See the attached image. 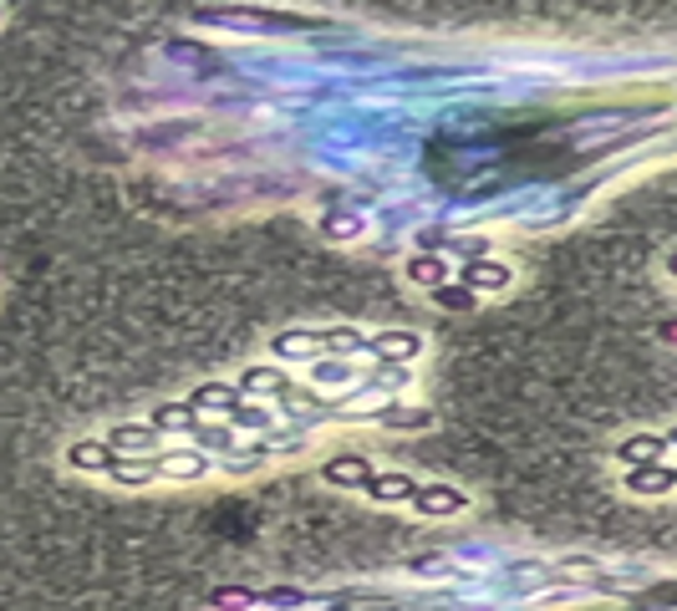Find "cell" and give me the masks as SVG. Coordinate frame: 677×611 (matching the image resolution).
<instances>
[{
  "mask_svg": "<svg viewBox=\"0 0 677 611\" xmlns=\"http://www.w3.org/2000/svg\"><path fill=\"white\" fill-rule=\"evenodd\" d=\"M367 357H372V362L408 367L423 357V336H418V331H378V336H367Z\"/></svg>",
  "mask_w": 677,
  "mask_h": 611,
  "instance_id": "6da1fadb",
  "label": "cell"
},
{
  "mask_svg": "<svg viewBox=\"0 0 677 611\" xmlns=\"http://www.w3.org/2000/svg\"><path fill=\"white\" fill-rule=\"evenodd\" d=\"M459 285H469L474 296H499V291H510L514 285V270L510 265H499V260H463L459 265Z\"/></svg>",
  "mask_w": 677,
  "mask_h": 611,
  "instance_id": "7a4b0ae2",
  "label": "cell"
},
{
  "mask_svg": "<svg viewBox=\"0 0 677 611\" xmlns=\"http://www.w3.org/2000/svg\"><path fill=\"white\" fill-rule=\"evenodd\" d=\"M413 510L429 514V520H448V514L469 510V495H463V489H454V484H418Z\"/></svg>",
  "mask_w": 677,
  "mask_h": 611,
  "instance_id": "3957f363",
  "label": "cell"
},
{
  "mask_svg": "<svg viewBox=\"0 0 677 611\" xmlns=\"http://www.w3.org/2000/svg\"><path fill=\"white\" fill-rule=\"evenodd\" d=\"M158 480H179V484H189V480H204L215 463H209V454H199V448H164L158 454Z\"/></svg>",
  "mask_w": 677,
  "mask_h": 611,
  "instance_id": "277c9868",
  "label": "cell"
},
{
  "mask_svg": "<svg viewBox=\"0 0 677 611\" xmlns=\"http://www.w3.org/2000/svg\"><path fill=\"white\" fill-rule=\"evenodd\" d=\"M372 474H378V469H372L362 454H336V459L321 463V480L336 484V489H367Z\"/></svg>",
  "mask_w": 677,
  "mask_h": 611,
  "instance_id": "5b68a950",
  "label": "cell"
},
{
  "mask_svg": "<svg viewBox=\"0 0 677 611\" xmlns=\"http://www.w3.org/2000/svg\"><path fill=\"white\" fill-rule=\"evenodd\" d=\"M107 448L123 454V459H149L153 448H158V429H149V418H143V423H117V429L107 433Z\"/></svg>",
  "mask_w": 677,
  "mask_h": 611,
  "instance_id": "8992f818",
  "label": "cell"
},
{
  "mask_svg": "<svg viewBox=\"0 0 677 611\" xmlns=\"http://www.w3.org/2000/svg\"><path fill=\"white\" fill-rule=\"evenodd\" d=\"M270 352H276V362H316V357H321V331L291 327L270 342Z\"/></svg>",
  "mask_w": 677,
  "mask_h": 611,
  "instance_id": "52a82bcc",
  "label": "cell"
},
{
  "mask_svg": "<svg viewBox=\"0 0 677 611\" xmlns=\"http://www.w3.org/2000/svg\"><path fill=\"white\" fill-rule=\"evenodd\" d=\"M183 403H189L194 413H225V418H230L234 408L245 403V393H240V387H230V382H204V387H194V393L183 397Z\"/></svg>",
  "mask_w": 677,
  "mask_h": 611,
  "instance_id": "ba28073f",
  "label": "cell"
},
{
  "mask_svg": "<svg viewBox=\"0 0 677 611\" xmlns=\"http://www.w3.org/2000/svg\"><path fill=\"white\" fill-rule=\"evenodd\" d=\"M667 454V433H631L616 444V459L627 463V469H647V463H662Z\"/></svg>",
  "mask_w": 677,
  "mask_h": 611,
  "instance_id": "9c48e42d",
  "label": "cell"
},
{
  "mask_svg": "<svg viewBox=\"0 0 677 611\" xmlns=\"http://www.w3.org/2000/svg\"><path fill=\"white\" fill-rule=\"evenodd\" d=\"M367 499H378V505H413V495H418V480H408L403 469H382V474H372V484L362 489Z\"/></svg>",
  "mask_w": 677,
  "mask_h": 611,
  "instance_id": "30bf717a",
  "label": "cell"
},
{
  "mask_svg": "<svg viewBox=\"0 0 677 611\" xmlns=\"http://www.w3.org/2000/svg\"><path fill=\"white\" fill-rule=\"evenodd\" d=\"M113 448H107V438H77V444L66 448V463L77 469V474H107L113 469Z\"/></svg>",
  "mask_w": 677,
  "mask_h": 611,
  "instance_id": "8fae6325",
  "label": "cell"
},
{
  "mask_svg": "<svg viewBox=\"0 0 677 611\" xmlns=\"http://www.w3.org/2000/svg\"><path fill=\"white\" fill-rule=\"evenodd\" d=\"M403 276L413 285H423V291H438V285H448V260L444 255H433V250H418L413 260L403 265Z\"/></svg>",
  "mask_w": 677,
  "mask_h": 611,
  "instance_id": "7c38bea8",
  "label": "cell"
},
{
  "mask_svg": "<svg viewBox=\"0 0 677 611\" xmlns=\"http://www.w3.org/2000/svg\"><path fill=\"white\" fill-rule=\"evenodd\" d=\"M627 489L631 495H667V489H677V469H667V463H647V469H627Z\"/></svg>",
  "mask_w": 677,
  "mask_h": 611,
  "instance_id": "4fadbf2b",
  "label": "cell"
},
{
  "mask_svg": "<svg viewBox=\"0 0 677 611\" xmlns=\"http://www.w3.org/2000/svg\"><path fill=\"white\" fill-rule=\"evenodd\" d=\"M240 393H250V397H285V393H291V378L276 372V367H245V372H240Z\"/></svg>",
  "mask_w": 677,
  "mask_h": 611,
  "instance_id": "5bb4252c",
  "label": "cell"
},
{
  "mask_svg": "<svg viewBox=\"0 0 677 611\" xmlns=\"http://www.w3.org/2000/svg\"><path fill=\"white\" fill-rule=\"evenodd\" d=\"M204 418L189 408V403H158L149 413V429H158V433H194Z\"/></svg>",
  "mask_w": 677,
  "mask_h": 611,
  "instance_id": "9a60e30c",
  "label": "cell"
},
{
  "mask_svg": "<svg viewBox=\"0 0 677 611\" xmlns=\"http://www.w3.org/2000/svg\"><path fill=\"white\" fill-rule=\"evenodd\" d=\"M408 571L413 576H444V581H463V576H480L484 565L480 561H444V556H418V561H408Z\"/></svg>",
  "mask_w": 677,
  "mask_h": 611,
  "instance_id": "2e32d148",
  "label": "cell"
},
{
  "mask_svg": "<svg viewBox=\"0 0 677 611\" xmlns=\"http://www.w3.org/2000/svg\"><path fill=\"white\" fill-rule=\"evenodd\" d=\"M378 423L393 433H418L433 423V408H403V403H387V408H378Z\"/></svg>",
  "mask_w": 677,
  "mask_h": 611,
  "instance_id": "e0dca14e",
  "label": "cell"
},
{
  "mask_svg": "<svg viewBox=\"0 0 677 611\" xmlns=\"http://www.w3.org/2000/svg\"><path fill=\"white\" fill-rule=\"evenodd\" d=\"M107 480L128 484V489H143V484L158 480V463H153V459H123V454H117L113 469H107Z\"/></svg>",
  "mask_w": 677,
  "mask_h": 611,
  "instance_id": "ac0fdd59",
  "label": "cell"
},
{
  "mask_svg": "<svg viewBox=\"0 0 677 611\" xmlns=\"http://www.w3.org/2000/svg\"><path fill=\"white\" fill-rule=\"evenodd\" d=\"M362 378V367L347 362V357H316L311 362V382L316 387H336V382H357Z\"/></svg>",
  "mask_w": 677,
  "mask_h": 611,
  "instance_id": "d6986e66",
  "label": "cell"
},
{
  "mask_svg": "<svg viewBox=\"0 0 677 611\" xmlns=\"http://www.w3.org/2000/svg\"><path fill=\"white\" fill-rule=\"evenodd\" d=\"M321 352H331V357H357V352H367V336L352 327H321Z\"/></svg>",
  "mask_w": 677,
  "mask_h": 611,
  "instance_id": "ffe728a7",
  "label": "cell"
},
{
  "mask_svg": "<svg viewBox=\"0 0 677 611\" xmlns=\"http://www.w3.org/2000/svg\"><path fill=\"white\" fill-rule=\"evenodd\" d=\"M321 234H327V240H362L367 219L357 215V209H331V215L321 219Z\"/></svg>",
  "mask_w": 677,
  "mask_h": 611,
  "instance_id": "44dd1931",
  "label": "cell"
},
{
  "mask_svg": "<svg viewBox=\"0 0 677 611\" xmlns=\"http://www.w3.org/2000/svg\"><path fill=\"white\" fill-rule=\"evenodd\" d=\"M189 438H194L199 454H204V448H209V454H234V429L230 423H199Z\"/></svg>",
  "mask_w": 677,
  "mask_h": 611,
  "instance_id": "7402d4cb",
  "label": "cell"
},
{
  "mask_svg": "<svg viewBox=\"0 0 677 611\" xmlns=\"http://www.w3.org/2000/svg\"><path fill=\"white\" fill-rule=\"evenodd\" d=\"M413 382V372L397 362H378L372 372H362V387H378V393H397V387H408Z\"/></svg>",
  "mask_w": 677,
  "mask_h": 611,
  "instance_id": "603a6c76",
  "label": "cell"
},
{
  "mask_svg": "<svg viewBox=\"0 0 677 611\" xmlns=\"http://www.w3.org/2000/svg\"><path fill=\"white\" fill-rule=\"evenodd\" d=\"M429 296H433V306H444V311H474V306H480V296H474L469 285H459V281L438 285V291H429Z\"/></svg>",
  "mask_w": 677,
  "mask_h": 611,
  "instance_id": "cb8c5ba5",
  "label": "cell"
},
{
  "mask_svg": "<svg viewBox=\"0 0 677 611\" xmlns=\"http://www.w3.org/2000/svg\"><path fill=\"white\" fill-rule=\"evenodd\" d=\"M230 423H234V429H250V433H270V429H276V418H270V408H260V403H250V397H245V403H240V408L230 413Z\"/></svg>",
  "mask_w": 677,
  "mask_h": 611,
  "instance_id": "d4e9b609",
  "label": "cell"
},
{
  "mask_svg": "<svg viewBox=\"0 0 677 611\" xmlns=\"http://www.w3.org/2000/svg\"><path fill=\"white\" fill-rule=\"evenodd\" d=\"M260 601V591H245V586H215L209 591V607L215 611H250Z\"/></svg>",
  "mask_w": 677,
  "mask_h": 611,
  "instance_id": "484cf974",
  "label": "cell"
},
{
  "mask_svg": "<svg viewBox=\"0 0 677 611\" xmlns=\"http://www.w3.org/2000/svg\"><path fill=\"white\" fill-rule=\"evenodd\" d=\"M260 601H265L270 611H296V607H306L311 596L296 591V586H270V591H260Z\"/></svg>",
  "mask_w": 677,
  "mask_h": 611,
  "instance_id": "4316f807",
  "label": "cell"
},
{
  "mask_svg": "<svg viewBox=\"0 0 677 611\" xmlns=\"http://www.w3.org/2000/svg\"><path fill=\"white\" fill-rule=\"evenodd\" d=\"M444 250L448 255H469V260H489V240H474V234L469 240H444Z\"/></svg>",
  "mask_w": 677,
  "mask_h": 611,
  "instance_id": "83f0119b",
  "label": "cell"
},
{
  "mask_svg": "<svg viewBox=\"0 0 677 611\" xmlns=\"http://www.w3.org/2000/svg\"><path fill=\"white\" fill-rule=\"evenodd\" d=\"M657 342H667V347H677V316H667V321H657Z\"/></svg>",
  "mask_w": 677,
  "mask_h": 611,
  "instance_id": "f1b7e54d",
  "label": "cell"
},
{
  "mask_svg": "<svg viewBox=\"0 0 677 611\" xmlns=\"http://www.w3.org/2000/svg\"><path fill=\"white\" fill-rule=\"evenodd\" d=\"M667 276H673V281H677V250H673V255H667Z\"/></svg>",
  "mask_w": 677,
  "mask_h": 611,
  "instance_id": "f546056e",
  "label": "cell"
},
{
  "mask_svg": "<svg viewBox=\"0 0 677 611\" xmlns=\"http://www.w3.org/2000/svg\"><path fill=\"white\" fill-rule=\"evenodd\" d=\"M667 448H677V429H673V433H667Z\"/></svg>",
  "mask_w": 677,
  "mask_h": 611,
  "instance_id": "4dcf8cb0",
  "label": "cell"
},
{
  "mask_svg": "<svg viewBox=\"0 0 677 611\" xmlns=\"http://www.w3.org/2000/svg\"><path fill=\"white\" fill-rule=\"evenodd\" d=\"M0 21H5V11H0Z\"/></svg>",
  "mask_w": 677,
  "mask_h": 611,
  "instance_id": "1f68e13d",
  "label": "cell"
}]
</instances>
